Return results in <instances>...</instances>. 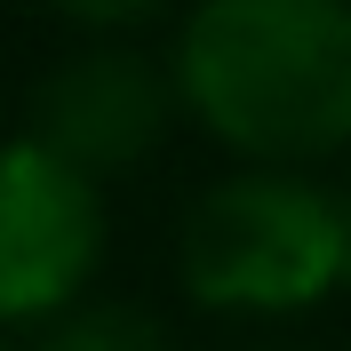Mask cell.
<instances>
[{
  "instance_id": "cell-7",
  "label": "cell",
  "mask_w": 351,
  "mask_h": 351,
  "mask_svg": "<svg viewBox=\"0 0 351 351\" xmlns=\"http://www.w3.org/2000/svg\"><path fill=\"white\" fill-rule=\"evenodd\" d=\"M0 351H8V343H0Z\"/></svg>"
},
{
  "instance_id": "cell-8",
  "label": "cell",
  "mask_w": 351,
  "mask_h": 351,
  "mask_svg": "<svg viewBox=\"0 0 351 351\" xmlns=\"http://www.w3.org/2000/svg\"><path fill=\"white\" fill-rule=\"evenodd\" d=\"M343 199H351V192H343Z\"/></svg>"
},
{
  "instance_id": "cell-2",
  "label": "cell",
  "mask_w": 351,
  "mask_h": 351,
  "mask_svg": "<svg viewBox=\"0 0 351 351\" xmlns=\"http://www.w3.org/2000/svg\"><path fill=\"white\" fill-rule=\"evenodd\" d=\"M176 263L208 311H304L351 280V199L304 168H240L192 199Z\"/></svg>"
},
{
  "instance_id": "cell-3",
  "label": "cell",
  "mask_w": 351,
  "mask_h": 351,
  "mask_svg": "<svg viewBox=\"0 0 351 351\" xmlns=\"http://www.w3.org/2000/svg\"><path fill=\"white\" fill-rule=\"evenodd\" d=\"M104 256V184L32 136L0 144V319H56Z\"/></svg>"
},
{
  "instance_id": "cell-5",
  "label": "cell",
  "mask_w": 351,
  "mask_h": 351,
  "mask_svg": "<svg viewBox=\"0 0 351 351\" xmlns=\"http://www.w3.org/2000/svg\"><path fill=\"white\" fill-rule=\"evenodd\" d=\"M40 351H168V328L144 304H72L48 319Z\"/></svg>"
},
{
  "instance_id": "cell-6",
  "label": "cell",
  "mask_w": 351,
  "mask_h": 351,
  "mask_svg": "<svg viewBox=\"0 0 351 351\" xmlns=\"http://www.w3.org/2000/svg\"><path fill=\"white\" fill-rule=\"evenodd\" d=\"M64 24H80L88 40H128V32H144V24H160L176 8V0H48Z\"/></svg>"
},
{
  "instance_id": "cell-4",
  "label": "cell",
  "mask_w": 351,
  "mask_h": 351,
  "mask_svg": "<svg viewBox=\"0 0 351 351\" xmlns=\"http://www.w3.org/2000/svg\"><path fill=\"white\" fill-rule=\"evenodd\" d=\"M176 80L128 40H88L64 64H48L24 104V136L72 160L80 176H128L160 152V136L176 128Z\"/></svg>"
},
{
  "instance_id": "cell-1",
  "label": "cell",
  "mask_w": 351,
  "mask_h": 351,
  "mask_svg": "<svg viewBox=\"0 0 351 351\" xmlns=\"http://www.w3.org/2000/svg\"><path fill=\"white\" fill-rule=\"evenodd\" d=\"M168 80L247 168L335 160L351 152V0H192Z\"/></svg>"
}]
</instances>
